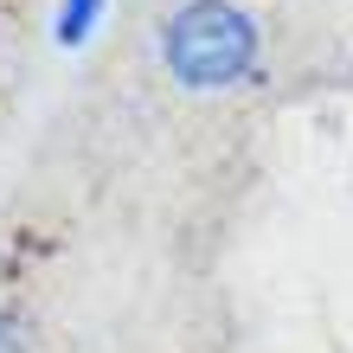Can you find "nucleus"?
<instances>
[{"label": "nucleus", "mask_w": 353, "mask_h": 353, "mask_svg": "<svg viewBox=\"0 0 353 353\" xmlns=\"http://www.w3.org/2000/svg\"><path fill=\"white\" fill-rule=\"evenodd\" d=\"M0 353H26V327H19L7 308H0Z\"/></svg>", "instance_id": "7ed1b4c3"}, {"label": "nucleus", "mask_w": 353, "mask_h": 353, "mask_svg": "<svg viewBox=\"0 0 353 353\" xmlns=\"http://www.w3.org/2000/svg\"><path fill=\"white\" fill-rule=\"evenodd\" d=\"M161 65L180 90H238L263 65V32L238 0H180L161 26Z\"/></svg>", "instance_id": "f257e3e1"}, {"label": "nucleus", "mask_w": 353, "mask_h": 353, "mask_svg": "<svg viewBox=\"0 0 353 353\" xmlns=\"http://www.w3.org/2000/svg\"><path fill=\"white\" fill-rule=\"evenodd\" d=\"M110 0H58V19H52V32H58V46H84V39L97 32V19Z\"/></svg>", "instance_id": "f03ea898"}]
</instances>
